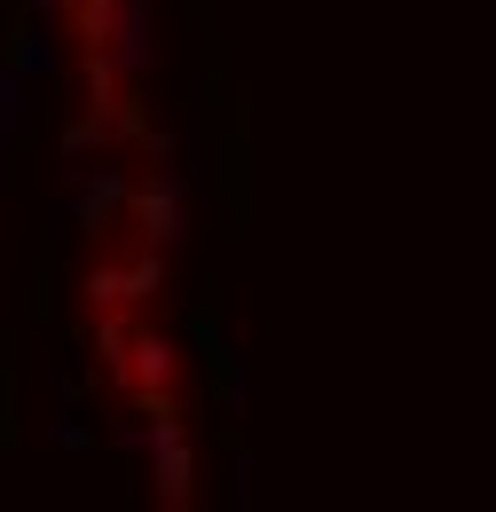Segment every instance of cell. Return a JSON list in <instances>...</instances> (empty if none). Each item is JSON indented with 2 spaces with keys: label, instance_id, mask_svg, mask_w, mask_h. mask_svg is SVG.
<instances>
[{
  "label": "cell",
  "instance_id": "6da1fadb",
  "mask_svg": "<svg viewBox=\"0 0 496 512\" xmlns=\"http://www.w3.org/2000/svg\"><path fill=\"white\" fill-rule=\"evenodd\" d=\"M142 402V449H150V481H158V512H189V426L174 410V394H134Z\"/></svg>",
  "mask_w": 496,
  "mask_h": 512
},
{
  "label": "cell",
  "instance_id": "7a4b0ae2",
  "mask_svg": "<svg viewBox=\"0 0 496 512\" xmlns=\"http://www.w3.org/2000/svg\"><path fill=\"white\" fill-rule=\"evenodd\" d=\"M182 197H189V174L182 166H150L142 182H134V205H126V229L142 237V245H182L189 237V213H182Z\"/></svg>",
  "mask_w": 496,
  "mask_h": 512
},
{
  "label": "cell",
  "instance_id": "3957f363",
  "mask_svg": "<svg viewBox=\"0 0 496 512\" xmlns=\"http://www.w3.org/2000/svg\"><path fill=\"white\" fill-rule=\"evenodd\" d=\"M182 379V347L158 323H134V363H126V394H174Z\"/></svg>",
  "mask_w": 496,
  "mask_h": 512
},
{
  "label": "cell",
  "instance_id": "277c9868",
  "mask_svg": "<svg viewBox=\"0 0 496 512\" xmlns=\"http://www.w3.org/2000/svg\"><path fill=\"white\" fill-rule=\"evenodd\" d=\"M63 32H56V16H40V8H32V16H24V24H16V40H8V64L24 71V79H48V71L63 64V48H56Z\"/></svg>",
  "mask_w": 496,
  "mask_h": 512
},
{
  "label": "cell",
  "instance_id": "5b68a950",
  "mask_svg": "<svg viewBox=\"0 0 496 512\" xmlns=\"http://www.w3.org/2000/svg\"><path fill=\"white\" fill-rule=\"evenodd\" d=\"M111 56H119V71L142 87L150 79V0H126L119 8V40H111Z\"/></svg>",
  "mask_w": 496,
  "mask_h": 512
},
{
  "label": "cell",
  "instance_id": "8992f818",
  "mask_svg": "<svg viewBox=\"0 0 496 512\" xmlns=\"http://www.w3.org/2000/svg\"><path fill=\"white\" fill-rule=\"evenodd\" d=\"M111 308H134V276L111 268V260H95L87 268V316H111Z\"/></svg>",
  "mask_w": 496,
  "mask_h": 512
},
{
  "label": "cell",
  "instance_id": "52a82bcc",
  "mask_svg": "<svg viewBox=\"0 0 496 512\" xmlns=\"http://www.w3.org/2000/svg\"><path fill=\"white\" fill-rule=\"evenodd\" d=\"M24 95H32V79L8 64V71H0V150H16V142H24Z\"/></svg>",
  "mask_w": 496,
  "mask_h": 512
},
{
  "label": "cell",
  "instance_id": "ba28073f",
  "mask_svg": "<svg viewBox=\"0 0 496 512\" xmlns=\"http://www.w3.org/2000/svg\"><path fill=\"white\" fill-rule=\"evenodd\" d=\"M48 442H56L63 457H87V449H95V434L71 418V402H56V426H48Z\"/></svg>",
  "mask_w": 496,
  "mask_h": 512
},
{
  "label": "cell",
  "instance_id": "9c48e42d",
  "mask_svg": "<svg viewBox=\"0 0 496 512\" xmlns=\"http://www.w3.org/2000/svg\"><path fill=\"white\" fill-rule=\"evenodd\" d=\"M229 473H237V505L252 512V497H260V489H252V457H237V465H229Z\"/></svg>",
  "mask_w": 496,
  "mask_h": 512
}]
</instances>
